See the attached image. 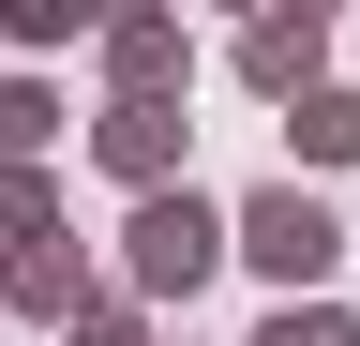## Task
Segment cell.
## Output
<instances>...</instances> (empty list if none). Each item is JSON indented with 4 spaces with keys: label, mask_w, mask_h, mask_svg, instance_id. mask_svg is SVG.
Returning a JSON list of instances; mask_svg holds the SVG:
<instances>
[{
    "label": "cell",
    "mask_w": 360,
    "mask_h": 346,
    "mask_svg": "<svg viewBox=\"0 0 360 346\" xmlns=\"http://www.w3.org/2000/svg\"><path fill=\"white\" fill-rule=\"evenodd\" d=\"M105 286H120V271H90V241H75V226H60V241H15V256H0V301H15L30 331H75Z\"/></svg>",
    "instance_id": "5b68a950"
},
{
    "label": "cell",
    "mask_w": 360,
    "mask_h": 346,
    "mask_svg": "<svg viewBox=\"0 0 360 346\" xmlns=\"http://www.w3.org/2000/svg\"><path fill=\"white\" fill-rule=\"evenodd\" d=\"M15 241H60V166H0V256Z\"/></svg>",
    "instance_id": "ba28073f"
},
{
    "label": "cell",
    "mask_w": 360,
    "mask_h": 346,
    "mask_svg": "<svg viewBox=\"0 0 360 346\" xmlns=\"http://www.w3.org/2000/svg\"><path fill=\"white\" fill-rule=\"evenodd\" d=\"M225 256H240L270 301H330V271H345V211L315 196V181H255L240 211H225Z\"/></svg>",
    "instance_id": "6da1fadb"
},
{
    "label": "cell",
    "mask_w": 360,
    "mask_h": 346,
    "mask_svg": "<svg viewBox=\"0 0 360 346\" xmlns=\"http://www.w3.org/2000/svg\"><path fill=\"white\" fill-rule=\"evenodd\" d=\"M225 271V211L180 181V196H135L120 226V301H150V316H195V286Z\"/></svg>",
    "instance_id": "7a4b0ae2"
},
{
    "label": "cell",
    "mask_w": 360,
    "mask_h": 346,
    "mask_svg": "<svg viewBox=\"0 0 360 346\" xmlns=\"http://www.w3.org/2000/svg\"><path fill=\"white\" fill-rule=\"evenodd\" d=\"M90 30H105L90 0H0V46H90Z\"/></svg>",
    "instance_id": "30bf717a"
},
{
    "label": "cell",
    "mask_w": 360,
    "mask_h": 346,
    "mask_svg": "<svg viewBox=\"0 0 360 346\" xmlns=\"http://www.w3.org/2000/svg\"><path fill=\"white\" fill-rule=\"evenodd\" d=\"M285 151L300 166H360V91H300L285 106ZM300 166H285V181H300Z\"/></svg>",
    "instance_id": "52a82bcc"
},
{
    "label": "cell",
    "mask_w": 360,
    "mask_h": 346,
    "mask_svg": "<svg viewBox=\"0 0 360 346\" xmlns=\"http://www.w3.org/2000/svg\"><path fill=\"white\" fill-rule=\"evenodd\" d=\"M60 346H165V316H150V301H120V286H105V301H90V316H75Z\"/></svg>",
    "instance_id": "7c38bea8"
},
{
    "label": "cell",
    "mask_w": 360,
    "mask_h": 346,
    "mask_svg": "<svg viewBox=\"0 0 360 346\" xmlns=\"http://www.w3.org/2000/svg\"><path fill=\"white\" fill-rule=\"evenodd\" d=\"M180 136H195L180 106H105V121H90V166L135 181V196H180Z\"/></svg>",
    "instance_id": "8992f818"
},
{
    "label": "cell",
    "mask_w": 360,
    "mask_h": 346,
    "mask_svg": "<svg viewBox=\"0 0 360 346\" xmlns=\"http://www.w3.org/2000/svg\"><path fill=\"white\" fill-rule=\"evenodd\" d=\"M255 346H360V316H345V301H270Z\"/></svg>",
    "instance_id": "8fae6325"
},
{
    "label": "cell",
    "mask_w": 360,
    "mask_h": 346,
    "mask_svg": "<svg viewBox=\"0 0 360 346\" xmlns=\"http://www.w3.org/2000/svg\"><path fill=\"white\" fill-rule=\"evenodd\" d=\"M45 136H60V91L45 75H0V166H45Z\"/></svg>",
    "instance_id": "9c48e42d"
},
{
    "label": "cell",
    "mask_w": 360,
    "mask_h": 346,
    "mask_svg": "<svg viewBox=\"0 0 360 346\" xmlns=\"http://www.w3.org/2000/svg\"><path fill=\"white\" fill-rule=\"evenodd\" d=\"M240 91L255 106H300V91H330V16H315V0H270V16H240Z\"/></svg>",
    "instance_id": "3957f363"
},
{
    "label": "cell",
    "mask_w": 360,
    "mask_h": 346,
    "mask_svg": "<svg viewBox=\"0 0 360 346\" xmlns=\"http://www.w3.org/2000/svg\"><path fill=\"white\" fill-rule=\"evenodd\" d=\"M90 61H105V106H180V91H195V30L150 16V0L90 30Z\"/></svg>",
    "instance_id": "277c9868"
}]
</instances>
